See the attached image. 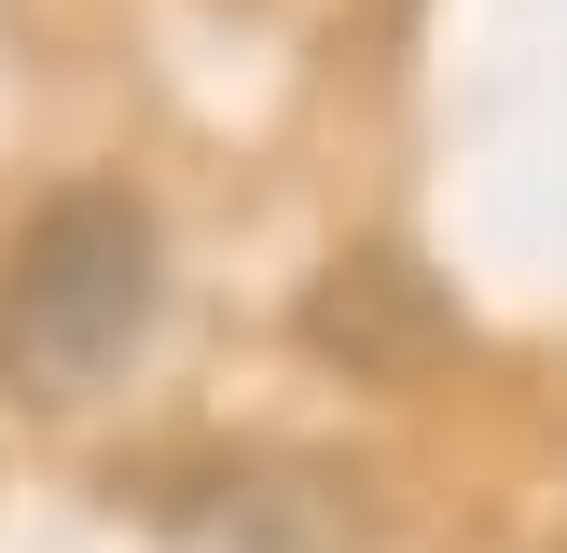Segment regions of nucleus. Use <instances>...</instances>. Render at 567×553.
Wrapping results in <instances>:
<instances>
[{
	"label": "nucleus",
	"mask_w": 567,
	"mask_h": 553,
	"mask_svg": "<svg viewBox=\"0 0 567 553\" xmlns=\"http://www.w3.org/2000/svg\"><path fill=\"white\" fill-rule=\"evenodd\" d=\"M291 346L332 359L347 387H415L430 359H457V304L415 249H332L291 304Z\"/></svg>",
	"instance_id": "3"
},
{
	"label": "nucleus",
	"mask_w": 567,
	"mask_h": 553,
	"mask_svg": "<svg viewBox=\"0 0 567 553\" xmlns=\"http://www.w3.org/2000/svg\"><path fill=\"white\" fill-rule=\"evenodd\" d=\"M166 319V236L125 180H55L0 236V387L28 415H70L153 346Z\"/></svg>",
	"instance_id": "1"
},
{
	"label": "nucleus",
	"mask_w": 567,
	"mask_h": 553,
	"mask_svg": "<svg viewBox=\"0 0 567 553\" xmlns=\"http://www.w3.org/2000/svg\"><path fill=\"white\" fill-rule=\"evenodd\" d=\"M153 525L181 553H360V470L332 457H208L166 470Z\"/></svg>",
	"instance_id": "2"
}]
</instances>
